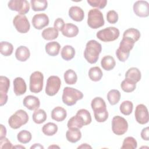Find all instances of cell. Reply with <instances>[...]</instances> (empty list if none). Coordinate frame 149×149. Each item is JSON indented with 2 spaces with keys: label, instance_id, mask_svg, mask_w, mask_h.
<instances>
[{
  "label": "cell",
  "instance_id": "cell-1",
  "mask_svg": "<svg viewBox=\"0 0 149 149\" xmlns=\"http://www.w3.org/2000/svg\"><path fill=\"white\" fill-rule=\"evenodd\" d=\"M101 51L102 46L100 43L94 40H90L87 42L84 51V58L88 63H95L98 61Z\"/></svg>",
  "mask_w": 149,
  "mask_h": 149
},
{
  "label": "cell",
  "instance_id": "cell-28",
  "mask_svg": "<svg viewBox=\"0 0 149 149\" xmlns=\"http://www.w3.org/2000/svg\"><path fill=\"white\" fill-rule=\"evenodd\" d=\"M42 37L45 40H53L56 39L59 35L58 31L54 27H48L45 29L42 33Z\"/></svg>",
  "mask_w": 149,
  "mask_h": 149
},
{
  "label": "cell",
  "instance_id": "cell-39",
  "mask_svg": "<svg viewBox=\"0 0 149 149\" xmlns=\"http://www.w3.org/2000/svg\"><path fill=\"white\" fill-rule=\"evenodd\" d=\"M31 133L26 130H21L17 135V140L22 144H27L29 143L31 141Z\"/></svg>",
  "mask_w": 149,
  "mask_h": 149
},
{
  "label": "cell",
  "instance_id": "cell-40",
  "mask_svg": "<svg viewBox=\"0 0 149 149\" xmlns=\"http://www.w3.org/2000/svg\"><path fill=\"white\" fill-rule=\"evenodd\" d=\"M133 108V104L130 101H124L120 105L119 109L121 113L125 115H129L132 113Z\"/></svg>",
  "mask_w": 149,
  "mask_h": 149
},
{
  "label": "cell",
  "instance_id": "cell-4",
  "mask_svg": "<svg viewBox=\"0 0 149 149\" xmlns=\"http://www.w3.org/2000/svg\"><path fill=\"white\" fill-rule=\"evenodd\" d=\"M28 120L29 115L27 112L23 109H19L10 116L8 119V124L11 128L17 129L26 124Z\"/></svg>",
  "mask_w": 149,
  "mask_h": 149
},
{
  "label": "cell",
  "instance_id": "cell-27",
  "mask_svg": "<svg viewBox=\"0 0 149 149\" xmlns=\"http://www.w3.org/2000/svg\"><path fill=\"white\" fill-rule=\"evenodd\" d=\"M141 72L137 68H130L127 70L125 74V78L130 79L136 83L139 82L141 79Z\"/></svg>",
  "mask_w": 149,
  "mask_h": 149
},
{
  "label": "cell",
  "instance_id": "cell-9",
  "mask_svg": "<svg viewBox=\"0 0 149 149\" xmlns=\"http://www.w3.org/2000/svg\"><path fill=\"white\" fill-rule=\"evenodd\" d=\"M13 24L16 30L20 33H27L30 28V24L27 17L24 15H17L13 20Z\"/></svg>",
  "mask_w": 149,
  "mask_h": 149
},
{
  "label": "cell",
  "instance_id": "cell-22",
  "mask_svg": "<svg viewBox=\"0 0 149 149\" xmlns=\"http://www.w3.org/2000/svg\"><path fill=\"white\" fill-rule=\"evenodd\" d=\"M30 56V50L27 47L21 45L17 48L15 52V56L18 61L24 62L29 58Z\"/></svg>",
  "mask_w": 149,
  "mask_h": 149
},
{
  "label": "cell",
  "instance_id": "cell-17",
  "mask_svg": "<svg viewBox=\"0 0 149 149\" xmlns=\"http://www.w3.org/2000/svg\"><path fill=\"white\" fill-rule=\"evenodd\" d=\"M13 91L16 95L19 96L24 94L27 90L25 81L22 77H16L13 80Z\"/></svg>",
  "mask_w": 149,
  "mask_h": 149
},
{
  "label": "cell",
  "instance_id": "cell-16",
  "mask_svg": "<svg viewBox=\"0 0 149 149\" xmlns=\"http://www.w3.org/2000/svg\"><path fill=\"white\" fill-rule=\"evenodd\" d=\"M23 105L30 111L38 109L40 105V100L34 95H29L24 97L23 101Z\"/></svg>",
  "mask_w": 149,
  "mask_h": 149
},
{
  "label": "cell",
  "instance_id": "cell-6",
  "mask_svg": "<svg viewBox=\"0 0 149 149\" xmlns=\"http://www.w3.org/2000/svg\"><path fill=\"white\" fill-rule=\"evenodd\" d=\"M120 34L118 29L115 27H108L98 31L97 37L103 42H111L116 40Z\"/></svg>",
  "mask_w": 149,
  "mask_h": 149
},
{
  "label": "cell",
  "instance_id": "cell-26",
  "mask_svg": "<svg viewBox=\"0 0 149 149\" xmlns=\"http://www.w3.org/2000/svg\"><path fill=\"white\" fill-rule=\"evenodd\" d=\"M116 65L114 58L111 55H107L104 56L101 61V65L102 68L107 71L113 69Z\"/></svg>",
  "mask_w": 149,
  "mask_h": 149
},
{
  "label": "cell",
  "instance_id": "cell-41",
  "mask_svg": "<svg viewBox=\"0 0 149 149\" xmlns=\"http://www.w3.org/2000/svg\"><path fill=\"white\" fill-rule=\"evenodd\" d=\"M137 147V143L133 137H126L123 141L121 148L122 149H135Z\"/></svg>",
  "mask_w": 149,
  "mask_h": 149
},
{
  "label": "cell",
  "instance_id": "cell-52",
  "mask_svg": "<svg viewBox=\"0 0 149 149\" xmlns=\"http://www.w3.org/2000/svg\"><path fill=\"white\" fill-rule=\"evenodd\" d=\"M59 148V146H55V145H52V146H51L48 147V148Z\"/></svg>",
  "mask_w": 149,
  "mask_h": 149
},
{
  "label": "cell",
  "instance_id": "cell-30",
  "mask_svg": "<svg viewBox=\"0 0 149 149\" xmlns=\"http://www.w3.org/2000/svg\"><path fill=\"white\" fill-rule=\"evenodd\" d=\"M61 55L63 59L65 61H70L74 56L75 49L71 45H65L62 48Z\"/></svg>",
  "mask_w": 149,
  "mask_h": 149
},
{
  "label": "cell",
  "instance_id": "cell-21",
  "mask_svg": "<svg viewBox=\"0 0 149 149\" xmlns=\"http://www.w3.org/2000/svg\"><path fill=\"white\" fill-rule=\"evenodd\" d=\"M61 31L64 36L72 38L76 36L78 34L79 28L77 26L72 23H66L65 24Z\"/></svg>",
  "mask_w": 149,
  "mask_h": 149
},
{
  "label": "cell",
  "instance_id": "cell-35",
  "mask_svg": "<svg viewBox=\"0 0 149 149\" xmlns=\"http://www.w3.org/2000/svg\"><path fill=\"white\" fill-rule=\"evenodd\" d=\"M107 99L111 105H114L116 104L120 99V93L119 91L115 89L111 90L107 94Z\"/></svg>",
  "mask_w": 149,
  "mask_h": 149
},
{
  "label": "cell",
  "instance_id": "cell-44",
  "mask_svg": "<svg viewBox=\"0 0 149 149\" xmlns=\"http://www.w3.org/2000/svg\"><path fill=\"white\" fill-rule=\"evenodd\" d=\"M107 20L111 24L116 23L118 20V15L114 10H109L107 14Z\"/></svg>",
  "mask_w": 149,
  "mask_h": 149
},
{
  "label": "cell",
  "instance_id": "cell-47",
  "mask_svg": "<svg viewBox=\"0 0 149 149\" xmlns=\"http://www.w3.org/2000/svg\"><path fill=\"white\" fill-rule=\"evenodd\" d=\"M65 22L62 18H57L54 23V28H55L58 31H62V29L65 26Z\"/></svg>",
  "mask_w": 149,
  "mask_h": 149
},
{
  "label": "cell",
  "instance_id": "cell-8",
  "mask_svg": "<svg viewBox=\"0 0 149 149\" xmlns=\"http://www.w3.org/2000/svg\"><path fill=\"white\" fill-rule=\"evenodd\" d=\"M128 129L127 120L120 116H115L112 120V130L114 134L120 136L125 134Z\"/></svg>",
  "mask_w": 149,
  "mask_h": 149
},
{
  "label": "cell",
  "instance_id": "cell-33",
  "mask_svg": "<svg viewBox=\"0 0 149 149\" xmlns=\"http://www.w3.org/2000/svg\"><path fill=\"white\" fill-rule=\"evenodd\" d=\"M58 129V126L55 123L52 122H48L43 126L42 128V132L45 135L51 136L56 134Z\"/></svg>",
  "mask_w": 149,
  "mask_h": 149
},
{
  "label": "cell",
  "instance_id": "cell-49",
  "mask_svg": "<svg viewBox=\"0 0 149 149\" xmlns=\"http://www.w3.org/2000/svg\"><path fill=\"white\" fill-rule=\"evenodd\" d=\"M1 132H0V138L5 137L6 135V127L2 124H1Z\"/></svg>",
  "mask_w": 149,
  "mask_h": 149
},
{
  "label": "cell",
  "instance_id": "cell-43",
  "mask_svg": "<svg viewBox=\"0 0 149 149\" xmlns=\"http://www.w3.org/2000/svg\"><path fill=\"white\" fill-rule=\"evenodd\" d=\"M87 2L91 6L98 9L104 8L107 4V0H87Z\"/></svg>",
  "mask_w": 149,
  "mask_h": 149
},
{
  "label": "cell",
  "instance_id": "cell-42",
  "mask_svg": "<svg viewBox=\"0 0 149 149\" xmlns=\"http://www.w3.org/2000/svg\"><path fill=\"white\" fill-rule=\"evenodd\" d=\"M77 114L79 115L80 116H81V118H83L85 125H89L91 122V114L90 113L88 112V111H87L86 109H79L77 113Z\"/></svg>",
  "mask_w": 149,
  "mask_h": 149
},
{
  "label": "cell",
  "instance_id": "cell-20",
  "mask_svg": "<svg viewBox=\"0 0 149 149\" xmlns=\"http://www.w3.org/2000/svg\"><path fill=\"white\" fill-rule=\"evenodd\" d=\"M66 133V137L68 141L75 143L80 140L81 137V133L79 129L75 127L68 128Z\"/></svg>",
  "mask_w": 149,
  "mask_h": 149
},
{
  "label": "cell",
  "instance_id": "cell-50",
  "mask_svg": "<svg viewBox=\"0 0 149 149\" xmlns=\"http://www.w3.org/2000/svg\"><path fill=\"white\" fill-rule=\"evenodd\" d=\"M30 148L31 149H32V148H44V147L42 145H41L40 144L36 143V144H34L33 146H31Z\"/></svg>",
  "mask_w": 149,
  "mask_h": 149
},
{
  "label": "cell",
  "instance_id": "cell-3",
  "mask_svg": "<svg viewBox=\"0 0 149 149\" xmlns=\"http://www.w3.org/2000/svg\"><path fill=\"white\" fill-rule=\"evenodd\" d=\"M134 42L127 38L123 37L116 51V55L120 62H125L129 58L130 51L133 49Z\"/></svg>",
  "mask_w": 149,
  "mask_h": 149
},
{
  "label": "cell",
  "instance_id": "cell-23",
  "mask_svg": "<svg viewBox=\"0 0 149 149\" xmlns=\"http://www.w3.org/2000/svg\"><path fill=\"white\" fill-rule=\"evenodd\" d=\"M51 118L57 122H62L65 119L67 116V112L65 109L61 107L54 108L51 112Z\"/></svg>",
  "mask_w": 149,
  "mask_h": 149
},
{
  "label": "cell",
  "instance_id": "cell-19",
  "mask_svg": "<svg viewBox=\"0 0 149 149\" xmlns=\"http://www.w3.org/2000/svg\"><path fill=\"white\" fill-rule=\"evenodd\" d=\"M91 107L94 113L100 112L107 110V105L105 101L100 97H95L92 100Z\"/></svg>",
  "mask_w": 149,
  "mask_h": 149
},
{
  "label": "cell",
  "instance_id": "cell-15",
  "mask_svg": "<svg viewBox=\"0 0 149 149\" xmlns=\"http://www.w3.org/2000/svg\"><path fill=\"white\" fill-rule=\"evenodd\" d=\"M31 22L36 29L41 30L48 25L49 18L45 13H38L33 17Z\"/></svg>",
  "mask_w": 149,
  "mask_h": 149
},
{
  "label": "cell",
  "instance_id": "cell-37",
  "mask_svg": "<svg viewBox=\"0 0 149 149\" xmlns=\"http://www.w3.org/2000/svg\"><path fill=\"white\" fill-rule=\"evenodd\" d=\"M64 80L66 84L72 85L76 83L77 76L76 72L72 69L67 70L64 73Z\"/></svg>",
  "mask_w": 149,
  "mask_h": 149
},
{
  "label": "cell",
  "instance_id": "cell-53",
  "mask_svg": "<svg viewBox=\"0 0 149 149\" xmlns=\"http://www.w3.org/2000/svg\"><path fill=\"white\" fill-rule=\"evenodd\" d=\"M13 148H25L23 146H14Z\"/></svg>",
  "mask_w": 149,
  "mask_h": 149
},
{
  "label": "cell",
  "instance_id": "cell-38",
  "mask_svg": "<svg viewBox=\"0 0 149 149\" xmlns=\"http://www.w3.org/2000/svg\"><path fill=\"white\" fill-rule=\"evenodd\" d=\"M13 51V45L7 41H2L0 44V52L5 56L10 55Z\"/></svg>",
  "mask_w": 149,
  "mask_h": 149
},
{
  "label": "cell",
  "instance_id": "cell-31",
  "mask_svg": "<svg viewBox=\"0 0 149 149\" xmlns=\"http://www.w3.org/2000/svg\"><path fill=\"white\" fill-rule=\"evenodd\" d=\"M47 117L46 112L42 109H38L35 110L32 116L34 122L37 124H41L44 122L47 119Z\"/></svg>",
  "mask_w": 149,
  "mask_h": 149
},
{
  "label": "cell",
  "instance_id": "cell-34",
  "mask_svg": "<svg viewBox=\"0 0 149 149\" xmlns=\"http://www.w3.org/2000/svg\"><path fill=\"white\" fill-rule=\"evenodd\" d=\"M120 87L123 91L126 93H131L135 90L136 87V83L130 79L125 78V79L122 81Z\"/></svg>",
  "mask_w": 149,
  "mask_h": 149
},
{
  "label": "cell",
  "instance_id": "cell-18",
  "mask_svg": "<svg viewBox=\"0 0 149 149\" xmlns=\"http://www.w3.org/2000/svg\"><path fill=\"white\" fill-rule=\"evenodd\" d=\"M69 17L75 22H81L84 17V12L83 10L77 6H73L69 9Z\"/></svg>",
  "mask_w": 149,
  "mask_h": 149
},
{
  "label": "cell",
  "instance_id": "cell-10",
  "mask_svg": "<svg viewBox=\"0 0 149 149\" xmlns=\"http://www.w3.org/2000/svg\"><path fill=\"white\" fill-rule=\"evenodd\" d=\"M61 86V81L60 78L57 76H51L47 81L45 93L49 96H54L58 92Z\"/></svg>",
  "mask_w": 149,
  "mask_h": 149
},
{
  "label": "cell",
  "instance_id": "cell-7",
  "mask_svg": "<svg viewBox=\"0 0 149 149\" xmlns=\"http://www.w3.org/2000/svg\"><path fill=\"white\" fill-rule=\"evenodd\" d=\"M44 81L43 74L40 71H36L30 76L29 88L33 93H38L42 90Z\"/></svg>",
  "mask_w": 149,
  "mask_h": 149
},
{
  "label": "cell",
  "instance_id": "cell-25",
  "mask_svg": "<svg viewBox=\"0 0 149 149\" xmlns=\"http://www.w3.org/2000/svg\"><path fill=\"white\" fill-rule=\"evenodd\" d=\"M83 126H85V123L83 118L77 113L75 116H72L69 119L67 124L68 128L75 127L81 129Z\"/></svg>",
  "mask_w": 149,
  "mask_h": 149
},
{
  "label": "cell",
  "instance_id": "cell-51",
  "mask_svg": "<svg viewBox=\"0 0 149 149\" xmlns=\"http://www.w3.org/2000/svg\"><path fill=\"white\" fill-rule=\"evenodd\" d=\"M77 148H91V147L90 146H89L88 144L84 143V144H82L81 146H79L77 147Z\"/></svg>",
  "mask_w": 149,
  "mask_h": 149
},
{
  "label": "cell",
  "instance_id": "cell-11",
  "mask_svg": "<svg viewBox=\"0 0 149 149\" xmlns=\"http://www.w3.org/2000/svg\"><path fill=\"white\" fill-rule=\"evenodd\" d=\"M11 10L16 11L20 15H25L30 10V5L26 0H11L8 3Z\"/></svg>",
  "mask_w": 149,
  "mask_h": 149
},
{
  "label": "cell",
  "instance_id": "cell-46",
  "mask_svg": "<svg viewBox=\"0 0 149 149\" xmlns=\"http://www.w3.org/2000/svg\"><path fill=\"white\" fill-rule=\"evenodd\" d=\"M0 148H13V146L11 142L6 137L0 138Z\"/></svg>",
  "mask_w": 149,
  "mask_h": 149
},
{
  "label": "cell",
  "instance_id": "cell-36",
  "mask_svg": "<svg viewBox=\"0 0 149 149\" xmlns=\"http://www.w3.org/2000/svg\"><path fill=\"white\" fill-rule=\"evenodd\" d=\"M30 3L32 9L36 12L45 10L48 6V2L45 0H31Z\"/></svg>",
  "mask_w": 149,
  "mask_h": 149
},
{
  "label": "cell",
  "instance_id": "cell-29",
  "mask_svg": "<svg viewBox=\"0 0 149 149\" xmlns=\"http://www.w3.org/2000/svg\"><path fill=\"white\" fill-rule=\"evenodd\" d=\"M123 37L131 40L133 42L137 41L140 37V33L139 30L134 28H130L126 30L123 34Z\"/></svg>",
  "mask_w": 149,
  "mask_h": 149
},
{
  "label": "cell",
  "instance_id": "cell-2",
  "mask_svg": "<svg viewBox=\"0 0 149 149\" xmlns=\"http://www.w3.org/2000/svg\"><path fill=\"white\" fill-rule=\"evenodd\" d=\"M83 97V94L79 90L70 87H66L63 90L62 101L68 106L74 105L78 100H81Z\"/></svg>",
  "mask_w": 149,
  "mask_h": 149
},
{
  "label": "cell",
  "instance_id": "cell-45",
  "mask_svg": "<svg viewBox=\"0 0 149 149\" xmlns=\"http://www.w3.org/2000/svg\"><path fill=\"white\" fill-rule=\"evenodd\" d=\"M95 119L98 122H104L108 118V112L107 110H105L100 112L94 113Z\"/></svg>",
  "mask_w": 149,
  "mask_h": 149
},
{
  "label": "cell",
  "instance_id": "cell-13",
  "mask_svg": "<svg viewBox=\"0 0 149 149\" xmlns=\"http://www.w3.org/2000/svg\"><path fill=\"white\" fill-rule=\"evenodd\" d=\"M134 116L136 121L140 125L147 123L149 120V116L146 106L142 104L137 105L134 112Z\"/></svg>",
  "mask_w": 149,
  "mask_h": 149
},
{
  "label": "cell",
  "instance_id": "cell-24",
  "mask_svg": "<svg viewBox=\"0 0 149 149\" xmlns=\"http://www.w3.org/2000/svg\"><path fill=\"white\" fill-rule=\"evenodd\" d=\"M45 51L50 56H55L59 54L61 45L56 41H51L45 45Z\"/></svg>",
  "mask_w": 149,
  "mask_h": 149
},
{
  "label": "cell",
  "instance_id": "cell-14",
  "mask_svg": "<svg viewBox=\"0 0 149 149\" xmlns=\"http://www.w3.org/2000/svg\"><path fill=\"white\" fill-rule=\"evenodd\" d=\"M134 13L141 17H146L149 15V3L146 1H137L133 6Z\"/></svg>",
  "mask_w": 149,
  "mask_h": 149
},
{
  "label": "cell",
  "instance_id": "cell-32",
  "mask_svg": "<svg viewBox=\"0 0 149 149\" xmlns=\"http://www.w3.org/2000/svg\"><path fill=\"white\" fill-rule=\"evenodd\" d=\"M102 75L103 73L101 69L98 66L92 67L88 71L89 78L93 81H100L101 79Z\"/></svg>",
  "mask_w": 149,
  "mask_h": 149
},
{
  "label": "cell",
  "instance_id": "cell-48",
  "mask_svg": "<svg viewBox=\"0 0 149 149\" xmlns=\"http://www.w3.org/2000/svg\"><path fill=\"white\" fill-rule=\"evenodd\" d=\"M141 138L146 141H148L149 140V128L148 127H146L143 128L141 132Z\"/></svg>",
  "mask_w": 149,
  "mask_h": 149
},
{
  "label": "cell",
  "instance_id": "cell-12",
  "mask_svg": "<svg viewBox=\"0 0 149 149\" xmlns=\"http://www.w3.org/2000/svg\"><path fill=\"white\" fill-rule=\"evenodd\" d=\"M10 87L9 79L3 76L0 77V105H5L8 101V91Z\"/></svg>",
  "mask_w": 149,
  "mask_h": 149
},
{
  "label": "cell",
  "instance_id": "cell-5",
  "mask_svg": "<svg viewBox=\"0 0 149 149\" xmlns=\"http://www.w3.org/2000/svg\"><path fill=\"white\" fill-rule=\"evenodd\" d=\"M87 24L88 26L97 29L104 25V19L102 12L98 9H93L88 13Z\"/></svg>",
  "mask_w": 149,
  "mask_h": 149
}]
</instances>
